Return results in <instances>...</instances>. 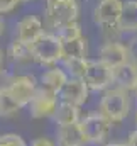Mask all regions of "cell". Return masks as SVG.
I'll use <instances>...</instances> for the list:
<instances>
[{"mask_svg": "<svg viewBox=\"0 0 137 146\" xmlns=\"http://www.w3.org/2000/svg\"><path fill=\"white\" fill-rule=\"evenodd\" d=\"M98 110L112 122H122L130 112V97L124 88H108L100 99Z\"/></svg>", "mask_w": 137, "mask_h": 146, "instance_id": "1", "label": "cell"}, {"mask_svg": "<svg viewBox=\"0 0 137 146\" xmlns=\"http://www.w3.org/2000/svg\"><path fill=\"white\" fill-rule=\"evenodd\" d=\"M46 26L56 33L58 29L76 22L78 3L76 0H46Z\"/></svg>", "mask_w": 137, "mask_h": 146, "instance_id": "2", "label": "cell"}, {"mask_svg": "<svg viewBox=\"0 0 137 146\" xmlns=\"http://www.w3.org/2000/svg\"><path fill=\"white\" fill-rule=\"evenodd\" d=\"M31 53L39 65H56L63 61V41L54 33H44L31 46Z\"/></svg>", "mask_w": 137, "mask_h": 146, "instance_id": "3", "label": "cell"}, {"mask_svg": "<svg viewBox=\"0 0 137 146\" xmlns=\"http://www.w3.org/2000/svg\"><path fill=\"white\" fill-rule=\"evenodd\" d=\"M80 124L83 127V133H85L88 143H92V145H107V139L110 136L113 122L110 119H107L100 110L86 114L85 117H81Z\"/></svg>", "mask_w": 137, "mask_h": 146, "instance_id": "4", "label": "cell"}, {"mask_svg": "<svg viewBox=\"0 0 137 146\" xmlns=\"http://www.w3.org/2000/svg\"><path fill=\"white\" fill-rule=\"evenodd\" d=\"M122 10H124V3L120 0H102L93 10V21L105 33L119 31Z\"/></svg>", "mask_w": 137, "mask_h": 146, "instance_id": "5", "label": "cell"}, {"mask_svg": "<svg viewBox=\"0 0 137 146\" xmlns=\"http://www.w3.org/2000/svg\"><path fill=\"white\" fill-rule=\"evenodd\" d=\"M81 80L93 92L108 90V87L113 83V68H110L100 60H93L88 63V68Z\"/></svg>", "mask_w": 137, "mask_h": 146, "instance_id": "6", "label": "cell"}, {"mask_svg": "<svg viewBox=\"0 0 137 146\" xmlns=\"http://www.w3.org/2000/svg\"><path fill=\"white\" fill-rule=\"evenodd\" d=\"M39 88V82L36 80L32 75H17L12 76V82L9 85V92L10 95L15 99V102L24 109L29 107V104L32 102L34 95L37 94Z\"/></svg>", "mask_w": 137, "mask_h": 146, "instance_id": "7", "label": "cell"}, {"mask_svg": "<svg viewBox=\"0 0 137 146\" xmlns=\"http://www.w3.org/2000/svg\"><path fill=\"white\" fill-rule=\"evenodd\" d=\"M58 106H59V97L58 95H54L47 90L37 88V94L34 95L32 102L29 104V115L32 119L53 117Z\"/></svg>", "mask_w": 137, "mask_h": 146, "instance_id": "8", "label": "cell"}, {"mask_svg": "<svg viewBox=\"0 0 137 146\" xmlns=\"http://www.w3.org/2000/svg\"><path fill=\"white\" fill-rule=\"evenodd\" d=\"M98 60L108 65L110 68H117L127 61H130L129 48L127 44H122L119 41H107L98 51Z\"/></svg>", "mask_w": 137, "mask_h": 146, "instance_id": "9", "label": "cell"}, {"mask_svg": "<svg viewBox=\"0 0 137 146\" xmlns=\"http://www.w3.org/2000/svg\"><path fill=\"white\" fill-rule=\"evenodd\" d=\"M88 92H90V88L86 87V83L81 78L69 76L58 97H59V102H66V104H73V106L80 107L88 100Z\"/></svg>", "mask_w": 137, "mask_h": 146, "instance_id": "10", "label": "cell"}, {"mask_svg": "<svg viewBox=\"0 0 137 146\" xmlns=\"http://www.w3.org/2000/svg\"><path fill=\"white\" fill-rule=\"evenodd\" d=\"M42 34H44V26L37 15H26L15 26V36H17L15 39L22 41L29 46H32Z\"/></svg>", "mask_w": 137, "mask_h": 146, "instance_id": "11", "label": "cell"}, {"mask_svg": "<svg viewBox=\"0 0 137 146\" xmlns=\"http://www.w3.org/2000/svg\"><path fill=\"white\" fill-rule=\"evenodd\" d=\"M56 145L58 146H86L88 139L83 133V127L80 122L59 126L56 129Z\"/></svg>", "mask_w": 137, "mask_h": 146, "instance_id": "12", "label": "cell"}, {"mask_svg": "<svg viewBox=\"0 0 137 146\" xmlns=\"http://www.w3.org/2000/svg\"><path fill=\"white\" fill-rule=\"evenodd\" d=\"M69 75L65 72V68H51L46 70L39 76V88L47 90L54 95H59L61 88L65 87V83L68 82Z\"/></svg>", "mask_w": 137, "mask_h": 146, "instance_id": "13", "label": "cell"}, {"mask_svg": "<svg viewBox=\"0 0 137 146\" xmlns=\"http://www.w3.org/2000/svg\"><path fill=\"white\" fill-rule=\"evenodd\" d=\"M113 83L119 88H124L127 92L137 88V65L132 61H127L117 68H113Z\"/></svg>", "mask_w": 137, "mask_h": 146, "instance_id": "14", "label": "cell"}, {"mask_svg": "<svg viewBox=\"0 0 137 146\" xmlns=\"http://www.w3.org/2000/svg\"><path fill=\"white\" fill-rule=\"evenodd\" d=\"M56 126H69V124H76L81 121L80 117V107L73 106V104H66V102H59L58 109L53 115Z\"/></svg>", "mask_w": 137, "mask_h": 146, "instance_id": "15", "label": "cell"}, {"mask_svg": "<svg viewBox=\"0 0 137 146\" xmlns=\"http://www.w3.org/2000/svg\"><path fill=\"white\" fill-rule=\"evenodd\" d=\"M120 33H137V0L124 3L122 17L119 22Z\"/></svg>", "mask_w": 137, "mask_h": 146, "instance_id": "16", "label": "cell"}, {"mask_svg": "<svg viewBox=\"0 0 137 146\" xmlns=\"http://www.w3.org/2000/svg\"><path fill=\"white\" fill-rule=\"evenodd\" d=\"M86 53H88V41L85 36L63 41V61L71 58H86Z\"/></svg>", "mask_w": 137, "mask_h": 146, "instance_id": "17", "label": "cell"}, {"mask_svg": "<svg viewBox=\"0 0 137 146\" xmlns=\"http://www.w3.org/2000/svg\"><path fill=\"white\" fill-rule=\"evenodd\" d=\"M7 53H9L10 60L15 61V63H22V61H29V60H32L31 46L26 44V42H22V41H19V39H15V41L10 42Z\"/></svg>", "mask_w": 137, "mask_h": 146, "instance_id": "18", "label": "cell"}, {"mask_svg": "<svg viewBox=\"0 0 137 146\" xmlns=\"http://www.w3.org/2000/svg\"><path fill=\"white\" fill-rule=\"evenodd\" d=\"M20 109H22V107H20V106L15 102V99L10 95L9 88L0 92V117H3V119L14 117V115L19 114Z\"/></svg>", "mask_w": 137, "mask_h": 146, "instance_id": "19", "label": "cell"}, {"mask_svg": "<svg viewBox=\"0 0 137 146\" xmlns=\"http://www.w3.org/2000/svg\"><path fill=\"white\" fill-rule=\"evenodd\" d=\"M61 63L65 66V72L68 73L71 78H83L90 60L88 58H71V60H65Z\"/></svg>", "mask_w": 137, "mask_h": 146, "instance_id": "20", "label": "cell"}, {"mask_svg": "<svg viewBox=\"0 0 137 146\" xmlns=\"http://www.w3.org/2000/svg\"><path fill=\"white\" fill-rule=\"evenodd\" d=\"M56 36L59 37L61 41H69V39H76V37H81V26L78 22H73V24H68L61 29H58L54 33Z\"/></svg>", "mask_w": 137, "mask_h": 146, "instance_id": "21", "label": "cell"}, {"mask_svg": "<svg viewBox=\"0 0 137 146\" xmlns=\"http://www.w3.org/2000/svg\"><path fill=\"white\" fill-rule=\"evenodd\" d=\"M0 146H27L19 134H0Z\"/></svg>", "mask_w": 137, "mask_h": 146, "instance_id": "22", "label": "cell"}, {"mask_svg": "<svg viewBox=\"0 0 137 146\" xmlns=\"http://www.w3.org/2000/svg\"><path fill=\"white\" fill-rule=\"evenodd\" d=\"M20 0H0V14H7V12H12L17 5H19Z\"/></svg>", "mask_w": 137, "mask_h": 146, "instance_id": "23", "label": "cell"}, {"mask_svg": "<svg viewBox=\"0 0 137 146\" xmlns=\"http://www.w3.org/2000/svg\"><path fill=\"white\" fill-rule=\"evenodd\" d=\"M127 48H129V56H130V61L137 65V37H134V39H130V41H129Z\"/></svg>", "mask_w": 137, "mask_h": 146, "instance_id": "24", "label": "cell"}, {"mask_svg": "<svg viewBox=\"0 0 137 146\" xmlns=\"http://www.w3.org/2000/svg\"><path fill=\"white\" fill-rule=\"evenodd\" d=\"M10 82H12V76L7 75V73L2 70V72H0V92H2V90H7L9 85H10Z\"/></svg>", "mask_w": 137, "mask_h": 146, "instance_id": "25", "label": "cell"}, {"mask_svg": "<svg viewBox=\"0 0 137 146\" xmlns=\"http://www.w3.org/2000/svg\"><path fill=\"white\" fill-rule=\"evenodd\" d=\"M31 146H58V145H56V141H53L49 138H36L31 143Z\"/></svg>", "mask_w": 137, "mask_h": 146, "instance_id": "26", "label": "cell"}, {"mask_svg": "<svg viewBox=\"0 0 137 146\" xmlns=\"http://www.w3.org/2000/svg\"><path fill=\"white\" fill-rule=\"evenodd\" d=\"M127 146H137V129L129 134V138H127Z\"/></svg>", "mask_w": 137, "mask_h": 146, "instance_id": "27", "label": "cell"}, {"mask_svg": "<svg viewBox=\"0 0 137 146\" xmlns=\"http://www.w3.org/2000/svg\"><path fill=\"white\" fill-rule=\"evenodd\" d=\"M3 29H5V22H3V19L0 17V36L3 34Z\"/></svg>", "mask_w": 137, "mask_h": 146, "instance_id": "28", "label": "cell"}, {"mask_svg": "<svg viewBox=\"0 0 137 146\" xmlns=\"http://www.w3.org/2000/svg\"><path fill=\"white\" fill-rule=\"evenodd\" d=\"M103 146H127V143H107Z\"/></svg>", "mask_w": 137, "mask_h": 146, "instance_id": "29", "label": "cell"}, {"mask_svg": "<svg viewBox=\"0 0 137 146\" xmlns=\"http://www.w3.org/2000/svg\"><path fill=\"white\" fill-rule=\"evenodd\" d=\"M2 61H3V56H2V49H0V72H2Z\"/></svg>", "mask_w": 137, "mask_h": 146, "instance_id": "30", "label": "cell"}, {"mask_svg": "<svg viewBox=\"0 0 137 146\" xmlns=\"http://www.w3.org/2000/svg\"><path fill=\"white\" fill-rule=\"evenodd\" d=\"M136 124H137V112H136Z\"/></svg>", "mask_w": 137, "mask_h": 146, "instance_id": "31", "label": "cell"}, {"mask_svg": "<svg viewBox=\"0 0 137 146\" xmlns=\"http://www.w3.org/2000/svg\"><path fill=\"white\" fill-rule=\"evenodd\" d=\"M136 99H137V88H136Z\"/></svg>", "mask_w": 137, "mask_h": 146, "instance_id": "32", "label": "cell"}]
</instances>
